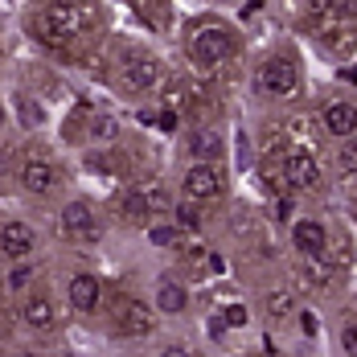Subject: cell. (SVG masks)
Wrapping results in <instances>:
<instances>
[{
  "instance_id": "cell-1",
  "label": "cell",
  "mask_w": 357,
  "mask_h": 357,
  "mask_svg": "<svg viewBox=\"0 0 357 357\" xmlns=\"http://www.w3.org/2000/svg\"><path fill=\"white\" fill-rule=\"evenodd\" d=\"M234 50H238V41L230 37V29H222V25H202V29H193V37H189V58L197 66H218Z\"/></svg>"
},
{
  "instance_id": "cell-2",
  "label": "cell",
  "mask_w": 357,
  "mask_h": 357,
  "mask_svg": "<svg viewBox=\"0 0 357 357\" xmlns=\"http://www.w3.org/2000/svg\"><path fill=\"white\" fill-rule=\"evenodd\" d=\"M259 86L267 91V95H275V99H287V95H296V86H300V66L291 62V58H267L263 66H259Z\"/></svg>"
},
{
  "instance_id": "cell-3",
  "label": "cell",
  "mask_w": 357,
  "mask_h": 357,
  "mask_svg": "<svg viewBox=\"0 0 357 357\" xmlns=\"http://www.w3.org/2000/svg\"><path fill=\"white\" fill-rule=\"evenodd\" d=\"M222 169L218 165H189V173L181 181V189H185V202H210V197H222Z\"/></svg>"
},
{
  "instance_id": "cell-4",
  "label": "cell",
  "mask_w": 357,
  "mask_h": 357,
  "mask_svg": "<svg viewBox=\"0 0 357 357\" xmlns=\"http://www.w3.org/2000/svg\"><path fill=\"white\" fill-rule=\"evenodd\" d=\"M160 78H165V70H160V62L152 54H128L123 58V82H128V91H152Z\"/></svg>"
},
{
  "instance_id": "cell-5",
  "label": "cell",
  "mask_w": 357,
  "mask_h": 357,
  "mask_svg": "<svg viewBox=\"0 0 357 357\" xmlns=\"http://www.w3.org/2000/svg\"><path fill=\"white\" fill-rule=\"evenodd\" d=\"M284 181H287V189H317L321 185V169H317V160L304 148H296V152H287V160H284Z\"/></svg>"
},
{
  "instance_id": "cell-6",
  "label": "cell",
  "mask_w": 357,
  "mask_h": 357,
  "mask_svg": "<svg viewBox=\"0 0 357 357\" xmlns=\"http://www.w3.org/2000/svg\"><path fill=\"white\" fill-rule=\"evenodd\" d=\"M115 324H119V333H128V337H148V333L156 328V317H152V308L140 304V300H123V304L115 308Z\"/></svg>"
},
{
  "instance_id": "cell-7",
  "label": "cell",
  "mask_w": 357,
  "mask_h": 357,
  "mask_svg": "<svg viewBox=\"0 0 357 357\" xmlns=\"http://www.w3.org/2000/svg\"><path fill=\"white\" fill-rule=\"evenodd\" d=\"M21 185H25V193L45 197V193H54V189H58V169H54L45 156H33V160H25V165H21Z\"/></svg>"
},
{
  "instance_id": "cell-8",
  "label": "cell",
  "mask_w": 357,
  "mask_h": 357,
  "mask_svg": "<svg viewBox=\"0 0 357 357\" xmlns=\"http://www.w3.org/2000/svg\"><path fill=\"white\" fill-rule=\"evenodd\" d=\"M33 243H37V234H33V226H25V222H4L0 226V250L8 255V259H29L33 255Z\"/></svg>"
},
{
  "instance_id": "cell-9",
  "label": "cell",
  "mask_w": 357,
  "mask_h": 357,
  "mask_svg": "<svg viewBox=\"0 0 357 357\" xmlns=\"http://www.w3.org/2000/svg\"><path fill=\"white\" fill-rule=\"evenodd\" d=\"M321 119H324V128H328V136L349 140V136L357 132V107L354 103H345V99H341V103H328Z\"/></svg>"
},
{
  "instance_id": "cell-10",
  "label": "cell",
  "mask_w": 357,
  "mask_h": 357,
  "mask_svg": "<svg viewBox=\"0 0 357 357\" xmlns=\"http://www.w3.org/2000/svg\"><path fill=\"white\" fill-rule=\"evenodd\" d=\"M291 243H296V250L308 259V255H324L328 234H324L321 222H296V226H291Z\"/></svg>"
},
{
  "instance_id": "cell-11",
  "label": "cell",
  "mask_w": 357,
  "mask_h": 357,
  "mask_svg": "<svg viewBox=\"0 0 357 357\" xmlns=\"http://www.w3.org/2000/svg\"><path fill=\"white\" fill-rule=\"evenodd\" d=\"M29 29H33V37H37V41H45L50 50H66V45L74 41L70 29H62V25L50 17V13H37L33 21H29Z\"/></svg>"
},
{
  "instance_id": "cell-12",
  "label": "cell",
  "mask_w": 357,
  "mask_h": 357,
  "mask_svg": "<svg viewBox=\"0 0 357 357\" xmlns=\"http://www.w3.org/2000/svg\"><path fill=\"white\" fill-rule=\"evenodd\" d=\"M95 230V210L86 202H70L62 210V234H74V238H86Z\"/></svg>"
},
{
  "instance_id": "cell-13",
  "label": "cell",
  "mask_w": 357,
  "mask_h": 357,
  "mask_svg": "<svg viewBox=\"0 0 357 357\" xmlns=\"http://www.w3.org/2000/svg\"><path fill=\"white\" fill-rule=\"evenodd\" d=\"M21 321L29 324V328H54L58 312H54L50 296H29V300L21 304Z\"/></svg>"
},
{
  "instance_id": "cell-14",
  "label": "cell",
  "mask_w": 357,
  "mask_h": 357,
  "mask_svg": "<svg viewBox=\"0 0 357 357\" xmlns=\"http://www.w3.org/2000/svg\"><path fill=\"white\" fill-rule=\"evenodd\" d=\"M70 304L78 312L99 308V280H95V275H74L70 280Z\"/></svg>"
},
{
  "instance_id": "cell-15",
  "label": "cell",
  "mask_w": 357,
  "mask_h": 357,
  "mask_svg": "<svg viewBox=\"0 0 357 357\" xmlns=\"http://www.w3.org/2000/svg\"><path fill=\"white\" fill-rule=\"evenodd\" d=\"M189 156H193V165H214V156H222V136L218 132H193Z\"/></svg>"
},
{
  "instance_id": "cell-16",
  "label": "cell",
  "mask_w": 357,
  "mask_h": 357,
  "mask_svg": "<svg viewBox=\"0 0 357 357\" xmlns=\"http://www.w3.org/2000/svg\"><path fill=\"white\" fill-rule=\"evenodd\" d=\"M156 308H160V312H169V317L185 312V308H189V296H185V287L173 284V280H165V284L156 287Z\"/></svg>"
},
{
  "instance_id": "cell-17",
  "label": "cell",
  "mask_w": 357,
  "mask_h": 357,
  "mask_svg": "<svg viewBox=\"0 0 357 357\" xmlns=\"http://www.w3.org/2000/svg\"><path fill=\"white\" fill-rule=\"evenodd\" d=\"M263 308H267V317H271V321H287V317H291V308H296V296H291L287 287H271V291L263 296Z\"/></svg>"
},
{
  "instance_id": "cell-18",
  "label": "cell",
  "mask_w": 357,
  "mask_h": 357,
  "mask_svg": "<svg viewBox=\"0 0 357 357\" xmlns=\"http://www.w3.org/2000/svg\"><path fill=\"white\" fill-rule=\"evenodd\" d=\"M119 218H123V222H128V226H144V222H148V206H144V193L140 189H132V193H123V197H119Z\"/></svg>"
},
{
  "instance_id": "cell-19",
  "label": "cell",
  "mask_w": 357,
  "mask_h": 357,
  "mask_svg": "<svg viewBox=\"0 0 357 357\" xmlns=\"http://www.w3.org/2000/svg\"><path fill=\"white\" fill-rule=\"evenodd\" d=\"M304 271H308V280L317 287L333 284V263H324V255H308V263H304Z\"/></svg>"
},
{
  "instance_id": "cell-20",
  "label": "cell",
  "mask_w": 357,
  "mask_h": 357,
  "mask_svg": "<svg viewBox=\"0 0 357 357\" xmlns=\"http://www.w3.org/2000/svg\"><path fill=\"white\" fill-rule=\"evenodd\" d=\"M91 132H95V140H115V136H119V123H115L111 115H95V119H91Z\"/></svg>"
},
{
  "instance_id": "cell-21",
  "label": "cell",
  "mask_w": 357,
  "mask_h": 357,
  "mask_svg": "<svg viewBox=\"0 0 357 357\" xmlns=\"http://www.w3.org/2000/svg\"><path fill=\"white\" fill-rule=\"evenodd\" d=\"M17 107H21V123H25V128H41V119H45V111L37 107V103H29V99L21 95V99H17Z\"/></svg>"
},
{
  "instance_id": "cell-22",
  "label": "cell",
  "mask_w": 357,
  "mask_h": 357,
  "mask_svg": "<svg viewBox=\"0 0 357 357\" xmlns=\"http://www.w3.org/2000/svg\"><path fill=\"white\" fill-rule=\"evenodd\" d=\"M177 226H185V230H197V226H202V210H197L193 202H181V206H177Z\"/></svg>"
},
{
  "instance_id": "cell-23",
  "label": "cell",
  "mask_w": 357,
  "mask_h": 357,
  "mask_svg": "<svg viewBox=\"0 0 357 357\" xmlns=\"http://www.w3.org/2000/svg\"><path fill=\"white\" fill-rule=\"evenodd\" d=\"M144 206H148V214H165L169 210V193L152 185V189H144Z\"/></svg>"
},
{
  "instance_id": "cell-24",
  "label": "cell",
  "mask_w": 357,
  "mask_h": 357,
  "mask_svg": "<svg viewBox=\"0 0 357 357\" xmlns=\"http://www.w3.org/2000/svg\"><path fill=\"white\" fill-rule=\"evenodd\" d=\"M148 238H152V247H177V226H152Z\"/></svg>"
},
{
  "instance_id": "cell-25",
  "label": "cell",
  "mask_w": 357,
  "mask_h": 357,
  "mask_svg": "<svg viewBox=\"0 0 357 357\" xmlns=\"http://www.w3.org/2000/svg\"><path fill=\"white\" fill-rule=\"evenodd\" d=\"M29 284H33V267H29V263H17V267L8 271V287L21 291V287H29Z\"/></svg>"
},
{
  "instance_id": "cell-26",
  "label": "cell",
  "mask_w": 357,
  "mask_h": 357,
  "mask_svg": "<svg viewBox=\"0 0 357 357\" xmlns=\"http://www.w3.org/2000/svg\"><path fill=\"white\" fill-rule=\"evenodd\" d=\"M341 169H345V173H357V140L354 136L341 144Z\"/></svg>"
},
{
  "instance_id": "cell-27",
  "label": "cell",
  "mask_w": 357,
  "mask_h": 357,
  "mask_svg": "<svg viewBox=\"0 0 357 357\" xmlns=\"http://www.w3.org/2000/svg\"><path fill=\"white\" fill-rule=\"evenodd\" d=\"M222 324L243 328V324H247V308H243V304H230V308H226V317H222Z\"/></svg>"
},
{
  "instance_id": "cell-28",
  "label": "cell",
  "mask_w": 357,
  "mask_h": 357,
  "mask_svg": "<svg viewBox=\"0 0 357 357\" xmlns=\"http://www.w3.org/2000/svg\"><path fill=\"white\" fill-rule=\"evenodd\" d=\"M341 345H345V354L357 357V324H349L345 333H341Z\"/></svg>"
},
{
  "instance_id": "cell-29",
  "label": "cell",
  "mask_w": 357,
  "mask_h": 357,
  "mask_svg": "<svg viewBox=\"0 0 357 357\" xmlns=\"http://www.w3.org/2000/svg\"><path fill=\"white\" fill-rule=\"evenodd\" d=\"M160 128L173 132V128H177V111H165V115H160Z\"/></svg>"
},
{
  "instance_id": "cell-30",
  "label": "cell",
  "mask_w": 357,
  "mask_h": 357,
  "mask_svg": "<svg viewBox=\"0 0 357 357\" xmlns=\"http://www.w3.org/2000/svg\"><path fill=\"white\" fill-rule=\"evenodd\" d=\"M160 357H189V349H185V345H169Z\"/></svg>"
},
{
  "instance_id": "cell-31",
  "label": "cell",
  "mask_w": 357,
  "mask_h": 357,
  "mask_svg": "<svg viewBox=\"0 0 357 357\" xmlns=\"http://www.w3.org/2000/svg\"><path fill=\"white\" fill-rule=\"evenodd\" d=\"M341 78H345V82H357V70L349 66V70H341Z\"/></svg>"
},
{
  "instance_id": "cell-32",
  "label": "cell",
  "mask_w": 357,
  "mask_h": 357,
  "mask_svg": "<svg viewBox=\"0 0 357 357\" xmlns=\"http://www.w3.org/2000/svg\"><path fill=\"white\" fill-rule=\"evenodd\" d=\"M0 128H4V107H0Z\"/></svg>"
},
{
  "instance_id": "cell-33",
  "label": "cell",
  "mask_w": 357,
  "mask_h": 357,
  "mask_svg": "<svg viewBox=\"0 0 357 357\" xmlns=\"http://www.w3.org/2000/svg\"><path fill=\"white\" fill-rule=\"evenodd\" d=\"M21 357H33V354H21Z\"/></svg>"
}]
</instances>
